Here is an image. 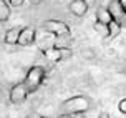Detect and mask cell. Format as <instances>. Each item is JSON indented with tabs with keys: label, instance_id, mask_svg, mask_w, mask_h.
<instances>
[{
	"label": "cell",
	"instance_id": "cell-1",
	"mask_svg": "<svg viewBox=\"0 0 126 118\" xmlns=\"http://www.w3.org/2000/svg\"><path fill=\"white\" fill-rule=\"evenodd\" d=\"M91 108V100L86 95H73L60 105V113L65 117H80Z\"/></svg>",
	"mask_w": 126,
	"mask_h": 118
},
{
	"label": "cell",
	"instance_id": "cell-2",
	"mask_svg": "<svg viewBox=\"0 0 126 118\" xmlns=\"http://www.w3.org/2000/svg\"><path fill=\"white\" fill-rule=\"evenodd\" d=\"M45 80V70L43 67H40V65H33V67H30L28 68V72H27L25 75V83H27V87H28V90H30V93L32 92H35L42 83H43Z\"/></svg>",
	"mask_w": 126,
	"mask_h": 118
},
{
	"label": "cell",
	"instance_id": "cell-3",
	"mask_svg": "<svg viewBox=\"0 0 126 118\" xmlns=\"http://www.w3.org/2000/svg\"><path fill=\"white\" fill-rule=\"evenodd\" d=\"M43 30L47 33H50L53 37H62V35H70V27L68 23H65L63 20H55V19H50V20H45L43 22Z\"/></svg>",
	"mask_w": 126,
	"mask_h": 118
},
{
	"label": "cell",
	"instance_id": "cell-4",
	"mask_svg": "<svg viewBox=\"0 0 126 118\" xmlns=\"http://www.w3.org/2000/svg\"><path fill=\"white\" fill-rule=\"evenodd\" d=\"M28 95H30V90L27 87V83L25 81H18V83H15L10 88L8 100H10V103H13V105H22L28 98Z\"/></svg>",
	"mask_w": 126,
	"mask_h": 118
},
{
	"label": "cell",
	"instance_id": "cell-5",
	"mask_svg": "<svg viewBox=\"0 0 126 118\" xmlns=\"http://www.w3.org/2000/svg\"><path fill=\"white\" fill-rule=\"evenodd\" d=\"M43 55L50 62H62V60L70 58V57L73 55V52H71L70 47H51V48L45 50Z\"/></svg>",
	"mask_w": 126,
	"mask_h": 118
},
{
	"label": "cell",
	"instance_id": "cell-6",
	"mask_svg": "<svg viewBox=\"0 0 126 118\" xmlns=\"http://www.w3.org/2000/svg\"><path fill=\"white\" fill-rule=\"evenodd\" d=\"M106 7L110 10V13H111L113 20H116L123 28H126V8L121 5L120 0H110Z\"/></svg>",
	"mask_w": 126,
	"mask_h": 118
},
{
	"label": "cell",
	"instance_id": "cell-7",
	"mask_svg": "<svg viewBox=\"0 0 126 118\" xmlns=\"http://www.w3.org/2000/svg\"><path fill=\"white\" fill-rule=\"evenodd\" d=\"M35 38H37V30L33 27H23L22 32H20L17 45H20V47H28V45H32L35 42Z\"/></svg>",
	"mask_w": 126,
	"mask_h": 118
},
{
	"label": "cell",
	"instance_id": "cell-8",
	"mask_svg": "<svg viewBox=\"0 0 126 118\" xmlns=\"http://www.w3.org/2000/svg\"><path fill=\"white\" fill-rule=\"evenodd\" d=\"M68 8H70V12L73 13L75 17H78V19L85 17V15L88 13V10H90V7L86 5L85 0H71V2L68 3Z\"/></svg>",
	"mask_w": 126,
	"mask_h": 118
},
{
	"label": "cell",
	"instance_id": "cell-9",
	"mask_svg": "<svg viewBox=\"0 0 126 118\" xmlns=\"http://www.w3.org/2000/svg\"><path fill=\"white\" fill-rule=\"evenodd\" d=\"M20 32H22V28H20V27H12V28H8V30L5 32V37H3L5 43H8V45H17L18 37H20Z\"/></svg>",
	"mask_w": 126,
	"mask_h": 118
},
{
	"label": "cell",
	"instance_id": "cell-10",
	"mask_svg": "<svg viewBox=\"0 0 126 118\" xmlns=\"http://www.w3.org/2000/svg\"><path fill=\"white\" fill-rule=\"evenodd\" d=\"M96 20H100L103 23H110L113 17H111V13L108 10V7H98L96 8Z\"/></svg>",
	"mask_w": 126,
	"mask_h": 118
},
{
	"label": "cell",
	"instance_id": "cell-11",
	"mask_svg": "<svg viewBox=\"0 0 126 118\" xmlns=\"http://www.w3.org/2000/svg\"><path fill=\"white\" fill-rule=\"evenodd\" d=\"M121 30H123V27H121L116 20H111V22L108 23V38H116L121 33Z\"/></svg>",
	"mask_w": 126,
	"mask_h": 118
},
{
	"label": "cell",
	"instance_id": "cell-12",
	"mask_svg": "<svg viewBox=\"0 0 126 118\" xmlns=\"http://www.w3.org/2000/svg\"><path fill=\"white\" fill-rule=\"evenodd\" d=\"M10 19V3L7 0H0V22H7Z\"/></svg>",
	"mask_w": 126,
	"mask_h": 118
},
{
	"label": "cell",
	"instance_id": "cell-13",
	"mask_svg": "<svg viewBox=\"0 0 126 118\" xmlns=\"http://www.w3.org/2000/svg\"><path fill=\"white\" fill-rule=\"evenodd\" d=\"M93 28L101 38H108V23H103V22H100V20H94Z\"/></svg>",
	"mask_w": 126,
	"mask_h": 118
},
{
	"label": "cell",
	"instance_id": "cell-14",
	"mask_svg": "<svg viewBox=\"0 0 126 118\" xmlns=\"http://www.w3.org/2000/svg\"><path fill=\"white\" fill-rule=\"evenodd\" d=\"M118 110H120L123 115H126V98L120 100V103H118Z\"/></svg>",
	"mask_w": 126,
	"mask_h": 118
},
{
	"label": "cell",
	"instance_id": "cell-15",
	"mask_svg": "<svg viewBox=\"0 0 126 118\" xmlns=\"http://www.w3.org/2000/svg\"><path fill=\"white\" fill-rule=\"evenodd\" d=\"M23 2H25V0H8L10 7H15V8H20V7L23 5Z\"/></svg>",
	"mask_w": 126,
	"mask_h": 118
},
{
	"label": "cell",
	"instance_id": "cell-16",
	"mask_svg": "<svg viewBox=\"0 0 126 118\" xmlns=\"http://www.w3.org/2000/svg\"><path fill=\"white\" fill-rule=\"evenodd\" d=\"M81 53H83V58H88V60H91V58H93V57H94V53H93V50H86V48H85V50H83V52H81Z\"/></svg>",
	"mask_w": 126,
	"mask_h": 118
},
{
	"label": "cell",
	"instance_id": "cell-17",
	"mask_svg": "<svg viewBox=\"0 0 126 118\" xmlns=\"http://www.w3.org/2000/svg\"><path fill=\"white\" fill-rule=\"evenodd\" d=\"M42 2H43V0H30V3H32V5H40Z\"/></svg>",
	"mask_w": 126,
	"mask_h": 118
},
{
	"label": "cell",
	"instance_id": "cell-18",
	"mask_svg": "<svg viewBox=\"0 0 126 118\" xmlns=\"http://www.w3.org/2000/svg\"><path fill=\"white\" fill-rule=\"evenodd\" d=\"M85 2H86V5H88V7H93L96 0H85Z\"/></svg>",
	"mask_w": 126,
	"mask_h": 118
},
{
	"label": "cell",
	"instance_id": "cell-19",
	"mask_svg": "<svg viewBox=\"0 0 126 118\" xmlns=\"http://www.w3.org/2000/svg\"><path fill=\"white\" fill-rule=\"evenodd\" d=\"M120 2H121V5H123V7L126 8V0H120Z\"/></svg>",
	"mask_w": 126,
	"mask_h": 118
}]
</instances>
